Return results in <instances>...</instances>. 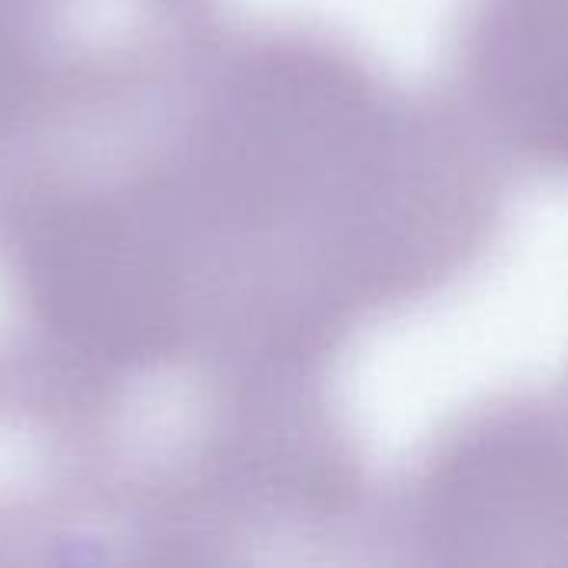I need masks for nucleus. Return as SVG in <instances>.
Returning <instances> with one entry per match:
<instances>
[{
	"instance_id": "7ed1b4c3",
	"label": "nucleus",
	"mask_w": 568,
	"mask_h": 568,
	"mask_svg": "<svg viewBox=\"0 0 568 568\" xmlns=\"http://www.w3.org/2000/svg\"><path fill=\"white\" fill-rule=\"evenodd\" d=\"M446 93L509 173L568 183V0H463Z\"/></svg>"
},
{
	"instance_id": "f03ea898",
	"label": "nucleus",
	"mask_w": 568,
	"mask_h": 568,
	"mask_svg": "<svg viewBox=\"0 0 568 568\" xmlns=\"http://www.w3.org/2000/svg\"><path fill=\"white\" fill-rule=\"evenodd\" d=\"M403 562L568 566V369L453 416L389 489Z\"/></svg>"
},
{
	"instance_id": "f257e3e1",
	"label": "nucleus",
	"mask_w": 568,
	"mask_h": 568,
	"mask_svg": "<svg viewBox=\"0 0 568 568\" xmlns=\"http://www.w3.org/2000/svg\"><path fill=\"white\" fill-rule=\"evenodd\" d=\"M126 193L186 356L329 376L496 246L509 170L449 93L310 23L190 30L156 70Z\"/></svg>"
}]
</instances>
